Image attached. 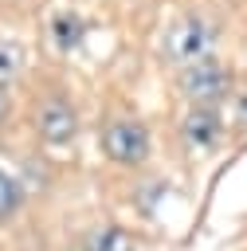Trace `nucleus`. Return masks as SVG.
<instances>
[{
	"label": "nucleus",
	"mask_w": 247,
	"mask_h": 251,
	"mask_svg": "<svg viewBox=\"0 0 247 251\" xmlns=\"http://www.w3.org/2000/svg\"><path fill=\"white\" fill-rule=\"evenodd\" d=\"M90 251H129V235L118 231V227H102L90 243Z\"/></svg>",
	"instance_id": "0eeeda50"
},
{
	"label": "nucleus",
	"mask_w": 247,
	"mask_h": 251,
	"mask_svg": "<svg viewBox=\"0 0 247 251\" xmlns=\"http://www.w3.org/2000/svg\"><path fill=\"white\" fill-rule=\"evenodd\" d=\"M82 35H86V24H82L74 12H63V16L51 20V43H55L59 51H71Z\"/></svg>",
	"instance_id": "423d86ee"
},
{
	"label": "nucleus",
	"mask_w": 247,
	"mask_h": 251,
	"mask_svg": "<svg viewBox=\"0 0 247 251\" xmlns=\"http://www.w3.org/2000/svg\"><path fill=\"white\" fill-rule=\"evenodd\" d=\"M16 67H20V51L12 43H0V75H16Z\"/></svg>",
	"instance_id": "6e6552de"
},
{
	"label": "nucleus",
	"mask_w": 247,
	"mask_h": 251,
	"mask_svg": "<svg viewBox=\"0 0 247 251\" xmlns=\"http://www.w3.org/2000/svg\"><path fill=\"white\" fill-rule=\"evenodd\" d=\"M35 126H39V137L47 145H63V141L74 137V110L63 98H47L35 110Z\"/></svg>",
	"instance_id": "20e7f679"
},
{
	"label": "nucleus",
	"mask_w": 247,
	"mask_h": 251,
	"mask_svg": "<svg viewBox=\"0 0 247 251\" xmlns=\"http://www.w3.org/2000/svg\"><path fill=\"white\" fill-rule=\"evenodd\" d=\"M102 149H106V157L118 161V165H137V161H145V153H149V133H145L141 122L122 118V122H110V126L102 129Z\"/></svg>",
	"instance_id": "f03ea898"
},
{
	"label": "nucleus",
	"mask_w": 247,
	"mask_h": 251,
	"mask_svg": "<svg viewBox=\"0 0 247 251\" xmlns=\"http://www.w3.org/2000/svg\"><path fill=\"white\" fill-rule=\"evenodd\" d=\"M216 35H220L216 20H208V16H200V12H188V16H180V20L169 27V35H165V55H169L173 63H180V67H192V63H200V59L212 55Z\"/></svg>",
	"instance_id": "f257e3e1"
},
{
	"label": "nucleus",
	"mask_w": 247,
	"mask_h": 251,
	"mask_svg": "<svg viewBox=\"0 0 247 251\" xmlns=\"http://www.w3.org/2000/svg\"><path fill=\"white\" fill-rule=\"evenodd\" d=\"M227 86H231V78H227L223 63H216V59H200V63L184 67V75H180V90H184L192 102H200V106L220 102V98L227 94Z\"/></svg>",
	"instance_id": "7ed1b4c3"
},
{
	"label": "nucleus",
	"mask_w": 247,
	"mask_h": 251,
	"mask_svg": "<svg viewBox=\"0 0 247 251\" xmlns=\"http://www.w3.org/2000/svg\"><path fill=\"white\" fill-rule=\"evenodd\" d=\"M180 133H184V141H188L192 149H212V145L220 141V118H216V110H212V106H196V110L180 122Z\"/></svg>",
	"instance_id": "39448f33"
},
{
	"label": "nucleus",
	"mask_w": 247,
	"mask_h": 251,
	"mask_svg": "<svg viewBox=\"0 0 247 251\" xmlns=\"http://www.w3.org/2000/svg\"><path fill=\"white\" fill-rule=\"evenodd\" d=\"M12 204H16V184H12L8 176H0V216L12 212Z\"/></svg>",
	"instance_id": "1a4fd4ad"
},
{
	"label": "nucleus",
	"mask_w": 247,
	"mask_h": 251,
	"mask_svg": "<svg viewBox=\"0 0 247 251\" xmlns=\"http://www.w3.org/2000/svg\"><path fill=\"white\" fill-rule=\"evenodd\" d=\"M4 114H8V98H4V90H0V122H4Z\"/></svg>",
	"instance_id": "9d476101"
}]
</instances>
